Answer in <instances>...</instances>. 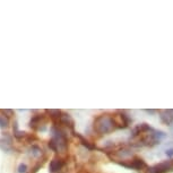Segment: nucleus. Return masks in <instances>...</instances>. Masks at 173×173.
Listing matches in <instances>:
<instances>
[{
	"mask_svg": "<svg viewBox=\"0 0 173 173\" xmlns=\"http://www.w3.org/2000/svg\"><path fill=\"white\" fill-rule=\"evenodd\" d=\"M170 171H173V162H171V161L156 164L148 169L149 173H166L170 172Z\"/></svg>",
	"mask_w": 173,
	"mask_h": 173,
	"instance_id": "f03ea898",
	"label": "nucleus"
},
{
	"mask_svg": "<svg viewBox=\"0 0 173 173\" xmlns=\"http://www.w3.org/2000/svg\"><path fill=\"white\" fill-rule=\"evenodd\" d=\"M47 112L51 116V118H53V119H59L61 116V111H59V110H48Z\"/></svg>",
	"mask_w": 173,
	"mask_h": 173,
	"instance_id": "6e6552de",
	"label": "nucleus"
},
{
	"mask_svg": "<svg viewBox=\"0 0 173 173\" xmlns=\"http://www.w3.org/2000/svg\"><path fill=\"white\" fill-rule=\"evenodd\" d=\"M9 125V120L7 117L0 116V128H6Z\"/></svg>",
	"mask_w": 173,
	"mask_h": 173,
	"instance_id": "1a4fd4ad",
	"label": "nucleus"
},
{
	"mask_svg": "<svg viewBox=\"0 0 173 173\" xmlns=\"http://www.w3.org/2000/svg\"><path fill=\"white\" fill-rule=\"evenodd\" d=\"M41 120H42V117H41V116H34V117L31 119L30 126L32 127V128H36V127L40 125Z\"/></svg>",
	"mask_w": 173,
	"mask_h": 173,
	"instance_id": "423d86ee",
	"label": "nucleus"
},
{
	"mask_svg": "<svg viewBox=\"0 0 173 173\" xmlns=\"http://www.w3.org/2000/svg\"><path fill=\"white\" fill-rule=\"evenodd\" d=\"M59 121L62 123V125L67 126V127H69V128H74V120H73V118L70 117L69 114H65V113H61L60 118H59Z\"/></svg>",
	"mask_w": 173,
	"mask_h": 173,
	"instance_id": "39448f33",
	"label": "nucleus"
},
{
	"mask_svg": "<svg viewBox=\"0 0 173 173\" xmlns=\"http://www.w3.org/2000/svg\"><path fill=\"white\" fill-rule=\"evenodd\" d=\"M120 164L125 168L128 169H135V170H142L144 168H146V163L144 162L142 158H135V160L130 161V163H126V162H120Z\"/></svg>",
	"mask_w": 173,
	"mask_h": 173,
	"instance_id": "7ed1b4c3",
	"label": "nucleus"
},
{
	"mask_svg": "<svg viewBox=\"0 0 173 173\" xmlns=\"http://www.w3.org/2000/svg\"><path fill=\"white\" fill-rule=\"evenodd\" d=\"M117 123L114 122L112 118L110 117H99L94 122V128L97 132L100 134H108L110 131H112L113 129H116Z\"/></svg>",
	"mask_w": 173,
	"mask_h": 173,
	"instance_id": "f257e3e1",
	"label": "nucleus"
},
{
	"mask_svg": "<svg viewBox=\"0 0 173 173\" xmlns=\"http://www.w3.org/2000/svg\"><path fill=\"white\" fill-rule=\"evenodd\" d=\"M27 171V166L26 164H21L18 166V173H25Z\"/></svg>",
	"mask_w": 173,
	"mask_h": 173,
	"instance_id": "9d476101",
	"label": "nucleus"
},
{
	"mask_svg": "<svg viewBox=\"0 0 173 173\" xmlns=\"http://www.w3.org/2000/svg\"><path fill=\"white\" fill-rule=\"evenodd\" d=\"M75 135L77 136L78 138L80 139V142H82V144H83V145H84V146H85V147H87V148H88V149H94V148H95V146H93L92 144H90V142H88V140H86V139L84 138V137H82L80 135L76 134V132H75Z\"/></svg>",
	"mask_w": 173,
	"mask_h": 173,
	"instance_id": "0eeeda50",
	"label": "nucleus"
},
{
	"mask_svg": "<svg viewBox=\"0 0 173 173\" xmlns=\"http://www.w3.org/2000/svg\"><path fill=\"white\" fill-rule=\"evenodd\" d=\"M62 165H64V162L59 158H53V160L50 162V172L51 173H58L62 169Z\"/></svg>",
	"mask_w": 173,
	"mask_h": 173,
	"instance_id": "20e7f679",
	"label": "nucleus"
},
{
	"mask_svg": "<svg viewBox=\"0 0 173 173\" xmlns=\"http://www.w3.org/2000/svg\"><path fill=\"white\" fill-rule=\"evenodd\" d=\"M166 155L169 156V157H172V156H173V148H171V149H168V151H166Z\"/></svg>",
	"mask_w": 173,
	"mask_h": 173,
	"instance_id": "f8f14e48",
	"label": "nucleus"
},
{
	"mask_svg": "<svg viewBox=\"0 0 173 173\" xmlns=\"http://www.w3.org/2000/svg\"><path fill=\"white\" fill-rule=\"evenodd\" d=\"M14 135H15V137L18 139H21L22 137H24V135H25V132H23V131H18V130H16L15 132H14Z\"/></svg>",
	"mask_w": 173,
	"mask_h": 173,
	"instance_id": "9b49d317",
	"label": "nucleus"
}]
</instances>
